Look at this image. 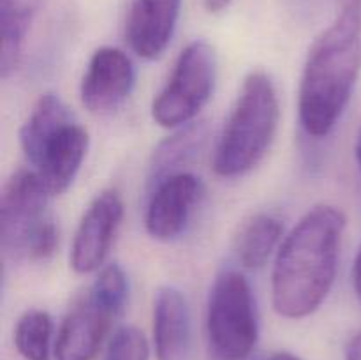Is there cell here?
Returning <instances> with one entry per match:
<instances>
[{"label": "cell", "mask_w": 361, "mask_h": 360, "mask_svg": "<svg viewBox=\"0 0 361 360\" xmlns=\"http://www.w3.org/2000/svg\"><path fill=\"white\" fill-rule=\"evenodd\" d=\"M348 219L338 207H312L275 253L271 302L281 316L302 320L316 313L334 288Z\"/></svg>", "instance_id": "obj_1"}, {"label": "cell", "mask_w": 361, "mask_h": 360, "mask_svg": "<svg viewBox=\"0 0 361 360\" xmlns=\"http://www.w3.org/2000/svg\"><path fill=\"white\" fill-rule=\"evenodd\" d=\"M361 73V7L342 6L334 23L317 35L298 88L302 129L323 140L337 127Z\"/></svg>", "instance_id": "obj_2"}, {"label": "cell", "mask_w": 361, "mask_h": 360, "mask_svg": "<svg viewBox=\"0 0 361 360\" xmlns=\"http://www.w3.org/2000/svg\"><path fill=\"white\" fill-rule=\"evenodd\" d=\"M279 119L281 104L274 80L264 71L247 74L215 143V175L238 179L252 172L274 143Z\"/></svg>", "instance_id": "obj_3"}, {"label": "cell", "mask_w": 361, "mask_h": 360, "mask_svg": "<svg viewBox=\"0 0 361 360\" xmlns=\"http://www.w3.org/2000/svg\"><path fill=\"white\" fill-rule=\"evenodd\" d=\"M48 191L34 169H18L0 198V247L13 261H44L59 249V224L49 214Z\"/></svg>", "instance_id": "obj_4"}, {"label": "cell", "mask_w": 361, "mask_h": 360, "mask_svg": "<svg viewBox=\"0 0 361 360\" xmlns=\"http://www.w3.org/2000/svg\"><path fill=\"white\" fill-rule=\"evenodd\" d=\"M208 353L212 360H247L259 339L256 299L243 272L224 268L207 300Z\"/></svg>", "instance_id": "obj_5"}, {"label": "cell", "mask_w": 361, "mask_h": 360, "mask_svg": "<svg viewBox=\"0 0 361 360\" xmlns=\"http://www.w3.org/2000/svg\"><path fill=\"white\" fill-rule=\"evenodd\" d=\"M217 80V55L203 39L180 52L164 87L152 101V119L166 129L194 122L210 101Z\"/></svg>", "instance_id": "obj_6"}, {"label": "cell", "mask_w": 361, "mask_h": 360, "mask_svg": "<svg viewBox=\"0 0 361 360\" xmlns=\"http://www.w3.org/2000/svg\"><path fill=\"white\" fill-rule=\"evenodd\" d=\"M204 196V186L197 175L178 172L166 176L148 189L145 229L159 242L178 239L189 226Z\"/></svg>", "instance_id": "obj_7"}, {"label": "cell", "mask_w": 361, "mask_h": 360, "mask_svg": "<svg viewBox=\"0 0 361 360\" xmlns=\"http://www.w3.org/2000/svg\"><path fill=\"white\" fill-rule=\"evenodd\" d=\"M122 219L123 201L118 191L104 189L92 200L71 244L69 261L76 274H92L104 267Z\"/></svg>", "instance_id": "obj_8"}, {"label": "cell", "mask_w": 361, "mask_h": 360, "mask_svg": "<svg viewBox=\"0 0 361 360\" xmlns=\"http://www.w3.org/2000/svg\"><path fill=\"white\" fill-rule=\"evenodd\" d=\"M90 136L76 119L56 127L27 157L49 196L66 193L87 157Z\"/></svg>", "instance_id": "obj_9"}, {"label": "cell", "mask_w": 361, "mask_h": 360, "mask_svg": "<svg viewBox=\"0 0 361 360\" xmlns=\"http://www.w3.org/2000/svg\"><path fill=\"white\" fill-rule=\"evenodd\" d=\"M136 83V69L126 52L113 46L95 49L80 83L81 104L95 115H106L127 101Z\"/></svg>", "instance_id": "obj_10"}, {"label": "cell", "mask_w": 361, "mask_h": 360, "mask_svg": "<svg viewBox=\"0 0 361 360\" xmlns=\"http://www.w3.org/2000/svg\"><path fill=\"white\" fill-rule=\"evenodd\" d=\"M115 320V314L87 292L60 325L53 348L55 360H94Z\"/></svg>", "instance_id": "obj_11"}, {"label": "cell", "mask_w": 361, "mask_h": 360, "mask_svg": "<svg viewBox=\"0 0 361 360\" xmlns=\"http://www.w3.org/2000/svg\"><path fill=\"white\" fill-rule=\"evenodd\" d=\"M182 0H133L126 41L137 56L155 60L168 49L178 25Z\"/></svg>", "instance_id": "obj_12"}, {"label": "cell", "mask_w": 361, "mask_h": 360, "mask_svg": "<svg viewBox=\"0 0 361 360\" xmlns=\"http://www.w3.org/2000/svg\"><path fill=\"white\" fill-rule=\"evenodd\" d=\"M152 328L157 360H189L192 352V314L182 289L161 286L154 295Z\"/></svg>", "instance_id": "obj_13"}, {"label": "cell", "mask_w": 361, "mask_h": 360, "mask_svg": "<svg viewBox=\"0 0 361 360\" xmlns=\"http://www.w3.org/2000/svg\"><path fill=\"white\" fill-rule=\"evenodd\" d=\"M210 140L208 120H194L164 138L154 150L148 166V189L173 173L185 172Z\"/></svg>", "instance_id": "obj_14"}, {"label": "cell", "mask_w": 361, "mask_h": 360, "mask_svg": "<svg viewBox=\"0 0 361 360\" xmlns=\"http://www.w3.org/2000/svg\"><path fill=\"white\" fill-rule=\"evenodd\" d=\"M39 0H0V73L9 78L20 67Z\"/></svg>", "instance_id": "obj_15"}, {"label": "cell", "mask_w": 361, "mask_h": 360, "mask_svg": "<svg viewBox=\"0 0 361 360\" xmlns=\"http://www.w3.org/2000/svg\"><path fill=\"white\" fill-rule=\"evenodd\" d=\"M284 240V224L271 214L252 215L247 219L235 239L236 260L242 267L257 270L268 263Z\"/></svg>", "instance_id": "obj_16"}, {"label": "cell", "mask_w": 361, "mask_h": 360, "mask_svg": "<svg viewBox=\"0 0 361 360\" xmlns=\"http://www.w3.org/2000/svg\"><path fill=\"white\" fill-rule=\"evenodd\" d=\"M76 119L62 97L55 92H46L35 101L27 120L20 129V145L25 157H30L35 148L48 138L56 127Z\"/></svg>", "instance_id": "obj_17"}, {"label": "cell", "mask_w": 361, "mask_h": 360, "mask_svg": "<svg viewBox=\"0 0 361 360\" xmlns=\"http://www.w3.org/2000/svg\"><path fill=\"white\" fill-rule=\"evenodd\" d=\"M53 320L48 311L28 309L14 327V346L25 360H49Z\"/></svg>", "instance_id": "obj_18"}, {"label": "cell", "mask_w": 361, "mask_h": 360, "mask_svg": "<svg viewBox=\"0 0 361 360\" xmlns=\"http://www.w3.org/2000/svg\"><path fill=\"white\" fill-rule=\"evenodd\" d=\"M88 292L116 318L126 311L129 302V279L118 263H109L99 270Z\"/></svg>", "instance_id": "obj_19"}, {"label": "cell", "mask_w": 361, "mask_h": 360, "mask_svg": "<svg viewBox=\"0 0 361 360\" xmlns=\"http://www.w3.org/2000/svg\"><path fill=\"white\" fill-rule=\"evenodd\" d=\"M150 344L143 332L134 325H122L113 332L106 349V360H148Z\"/></svg>", "instance_id": "obj_20"}, {"label": "cell", "mask_w": 361, "mask_h": 360, "mask_svg": "<svg viewBox=\"0 0 361 360\" xmlns=\"http://www.w3.org/2000/svg\"><path fill=\"white\" fill-rule=\"evenodd\" d=\"M345 360H361V330L349 339L344 352Z\"/></svg>", "instance_id": "obj_21"}, {"label": "cell", "mask_w": 361, "mask_h": 360, "mask_svg": "<svg viewBox=\"0 0 361 360\" xmlns=\"http://www.w3.org/2000/svg\"><path fill=\"white\" fill-rule=\"evenodd\" d=\"M353 288H355L356 299L361 304V247L356 253L355 263H353Z\"/></svg>", "instance_id": "obj_22"}, {"label": "cell", "mask_w": 361, "mask_h": 360, "mask_svg": "<svg viewBox=\"0 0 361 360\" xmlns=\"http://www.w3.org/2000/svg\"><path fill=\"white\" fill-rule=\"evenodd\" d=\"M231 2L233 0H204V7H207L208 13L219 14L224 9H228Z\"/></svg>", "instance_id": "obj_23"}, {"label": "cell", "mask_w": 361, "mask_h": 360, "mask_svg": "<svg viewBox=\"0 0 361 360\" xmlns=\"http://www.w3.org/2000/svg\"><path fill=\"white\" fill-rule=\"evenodd\" d=\"M267 360H302V359H298V356L293 355V353L289 352H277L271 356H268Z\"/></svg>", "instance_id": "obj_24"}, {"label": "cell", "mask_w": 361, "mask_h": 360, "mask_svg": "<svg viewBox=\"0 0 361 360\" xmlns=\"http://www.w3.org/2000/svg\"><path fill=\"white\" fill-rule=\"evenodd\" d=\"M356 161H358V166H360V173H361V129L358 133V138H356Z\"/></svg>", "instance_id": "obj_25"}, {"label": "cell", "mask_w": 361, "mask_h": 360, "mask_svg": "<svg viewBox=\"0 0 361 360\" xmlns=\"http://www.w3.org/2000/svg\"><path fill=\"white\" fill-rule=\"evenodd\" d=\"M342 6H358L361 7V0H342Z\"/></svg>", "instance_id": "obj_26"}]
</instances>
